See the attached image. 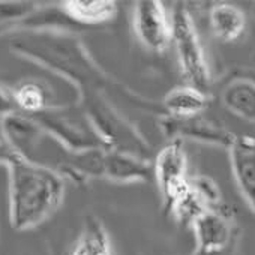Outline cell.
<instances>
[{"label": "cell", "mask_w": 255, "mask_h": 255, "mask_svg": "<svg viewBox=\"0 0 255 255\" xmlns=\"http://www.w3.org/2000/svg\"><path fill=\"white\" fill-rule=\"evenodd\" d=\"M209 24L216 39L222 42H234L246 29V17L236 5L216 3L210 8Z\"/></svg>", "instance_id": "obj_10"}, {"label": "cell", "mask_w": 255, "mask_h": 255, "mask_svg": "<svg viewBox=\"0 0 255 255\" xmlns=\"http://www.w3.org/2000/svg\"><path fill=\"white\" fill-rule=\"evenodd\" d=\"M224 107L234 116L255 125V81L251 78H233L221 95Z\"/></svg>", "instance_id": "obj_9"}, {"label": "cell", "mask_w": 255, "mask_h": 255, "mask_svg": "<svg viewBox=\"0 0 255 255\" xmlns=\"http://www.w3.org/2000/svg\"><path fill=\"white\" fill-rule=\"evenodd\" d=\"M171 41L174 42L182 75L188 86L207 93L212 83L210 68L194 18L185 5L174 6L171 17Z\"/></svg>", "instance_id": "obj_2"}, {"label": "cell", "mask_w": 255, "mask_h": 255, "mask_svg": "<svg viewBox=\"0 0 255 255\" xmlns=\"http://www.w3.org/2000/svg\"><path fill=\"white\" fill-rule=\"evenodd\" d=\"M0 164L9 173V222L27 231L50 219L62 206L65 180L59 171L18 152L9 141L0 119Z\"/></svg>", "instance_id": "obj_1"}, {"label": "cell", "mask_w": 255, "mask_h": 255, "mask_svg": "<svg viewBox=\"0 0 255 255\" xmlns=\"http://www.w3.org/2000/svg\"><path fill=\"white\" fill-rule=\"evenodd\" d=\"M209 107L207 93L191 87L182 86L170 90L164 98V108L168 116L174 117H192L200 116Z\"/></svg>", "instance_id": "obj_12"}, {"label": "cell", "mask_w": 255, "mask_h": 255, "mask_svg": "<svg viewBox=\"0 0 255 255\" xmlns=\"http://www.w3.org/2000/svg\"><path fill=\"white\" fill-rule=\"evenodd\" d=\"M153 177L161 191L164 206H167L176 192L189 180L188 156L182 140H170L158 152L153 164Z\"/></svg>", "instance_id": "obj_5"}, {"label": "cell", "mask_w": 255, "mask_h": 255, "mask_svg": "<svg viewBox=\"0 0 255 255\" xmlns=\"http://www.w3.org/2000/svg\"><path fill=\"white\" fill-rule=\"evenodd\" d=\"M38 9L33 2H0V23L30 17Z\"/></svg>", "instance_id": "obj_15"}, {"label": "cell", "mask_w": 255, "mask_h": 255, "mask_svg": "<svg viewBox=\"0 0 255 255\" xmlns=\"http://www.w3.org/2000/svg\"><path fill=\"white\" fill-rule=\"evenodd\" d=\"M101 176L117 183L149 182L153 177V167L135 153L105 149L101 158Z\"/></svg>", "instance_id": "obj_8"}, {"label": "cell", "mask_w": 255, "mask_h": 255, "mask_svg": "<svg viewBox=\"0 0 255 255\" xmlns=\"http://www.w3.org/2000/svg\"><path fill=\"white\" fill-rule=\"evenodd\" d=\"M15 113H17V104H15L12 90L0 84V119L3 120L5 117L15 114Z\"/></svg>", "instance_id": "obj_16"}, {"label": "cell", "mask_w": 255, "mask_h": 255, "mask_svg": "<svg viewBox=\"0 0 255 255\" xmlns=\"http://www.w3.org/2000/svg\"><path fill=\"white\" fill-rule=\"evenodd\" d=\"M132 27L140 44L155 53H162L171 42V21L159 0H140L134 6Z\"/></svg>", "instance_id": "obj_3"}, {"label": "cell", "mask_w": 255, "mask_h": 255, "mask_svg": "<svg viewBox=\"0 0 255 255\" xmlns=\"http://www.w3.org/2000/svg\"><path fill=\"white\" fill-rule=\"evenodd\" d=\"M62 9L69 18L83 24L111 21L119 12L114 0H66L62 3Z\"/></svg>", "instance_id": "obj_11"}, {"label": "cell", "mask_w": 255, "mask_h": 255, "mask_svg": "<svg viewBox=\"0 0 255 255\" xmlns=\"http://www.w3.org/2000/svg\"><path fill=\"white\" fill-rule=\"evenodd\" d=\"M71 255H113L108 233L96 216H87Z\"/></svg>", "instance_id": "obj_13"}, {"label": "cell", "mask_w": 255, "mask_h": 255, "mask_svg": "<svg viewBox=\"0 0 255 255\" xmlns=\"http://www.w3.org/2000/svg\"><path fill=\"white\" fill-rule=\"evenodd\" d=\"M159 128L170 140H194L206 144L221 146L230 149L236 140V134L225 129L224 126L216 125L200 116L192 117H174L165 114L159 120Z\"/></svg>", "instance_id": "obj_4"}, {"label": "cell", "mask_w": 255, "mask_h": 255, "mask_svg": "<svg viewBox=\"0 0 255 255\" xmlns=\"http://www.w3.org/2000/svg\"><path fill=\"white\" fill-rule=\"evenodd\" d=\"M228 152L236 185L255 213V135H237Z\"/></svg>", "instance_id": "obj_7"}, {"label": "cell", "mask_w": 255, "mask_h": 255, "mask_svg": "<svg viewBox=\"0 0 255 255\" xmlns=\"http://www.w3.org/2000/svg\"><path fill=\"white\" fill-rule=\"evenodd\" d=\"M12 93L17 108H20L29 116L39 114L50 108V92L44 84L38 81H23L15 89H12Z\"/></svg>", "instance_id": "obj_14"}, {"label": "cell", "mask_w": 255, "mask_h": 255, "mask_svg": "<svg viewBox=\"0 0 255 255\" xmlns=\"http://www.w3.org/2000/svg\"><path fill=\"white\" fill-rule=\"evenodd\" d=\"M191 228L195 233L197 254L218 255L224 252L234 237V224L221 209H212L198 216Z\"/></svg>", "instance_id": "obj_6"}]
</instances>
